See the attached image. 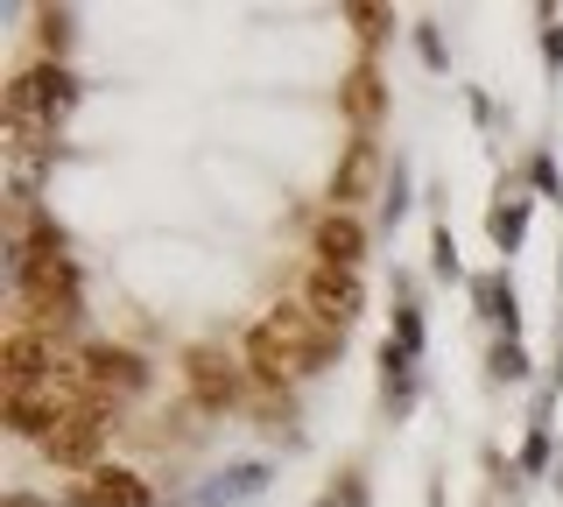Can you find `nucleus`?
Instances as JSON below:
<instances>
[{
	"label": "nucleus",
	"instance_id": "obj_1",
	"mask_svg": "<svg viewBox=\"0 0 563 507\" xmlns=\"http://www.w3.org/2000/svg\"><path fill=\"white\" fill-rule=\"evenodd\" d=\"M14 275L29 289V310L43 324H70L78 318V268L64 247H14Z\"/></svg>",
	"mask_w": 563,
	"mask_h": 507
},
{
	"label": "nucleus",
	"instance_id": "obj_2",
	"mask_svg": "<svg viewBox=\"0 0 563 507\" xmlns=\"http://www.w3.org/2000/svg\"><path fill=\"white\" fill-rule=\"evenodd\" d=\"M261 324L275 331L282 360H289V381H303V374H324V366L339 360V339H345V331L317 324V318H310V304H275Z\"/></svg>",
	"mask_w": 563,
	"mask_h": 507
},
{
	"label": "nucleus",
	"instance_id": "obj_3",
	"mask_svg": "<svg viewBox=\"0 0 563 507\" xmlns=\"http://www.w3.org/2000/svg\"><path fill=\"white\" fill-rule=\"evenodd\" d=\"M106 430H113V409H106V401H70L57 423H49V437H43L49 465H92V472H99Z\"/></svg>",
	"mask_w": 563,
	"mask_h": 507
},
{
	"label": "nucleus",
	"instance_id": "obj_4",
	"mask_svg": "<svg viewBox=\"0 0 563 507\" xmlns=\"http://www.w3.org/2000/svg\"><path fill=\"white\" fill-rule=\"evenodd\" d=\"M78 388H85V401H106V409H113L120 395H141V388H148V360L128 353V345H85Z\"/></svg>",
	"mask_w": 563,
	"mask_h": 507
},
{
	"label": "nucleus",
	"instance_id": "obj_5",
	"mask_svg": "<svg viewBox=\"0 0 563 507\" xmlns=\"http://www.w3.org/2000/svg\"><path fill=\"white\" fill-rule=\"evenodd\" d=\"M303 304H310V318H317V324L352 331V324H360V310H366V283H360V268H324V261H317L310 283H303Z\"/></svg>",
	"mask_w": 563,
	"mask_h": 507
},
{
	"label": "nucleus",
	"instance_id": "obj_6",
	"mask_svg": "<svg viewBox=\"0 0 563 507\" xmlns=\"http://www.w3.org/2000/svg\"><path fill=\"white\" fill-rule=\"evenodd\" d=\"M78 107V78L64 71V64H35V71H22L8 85V113L22 120V113H43V120H57Z\"/></svg>",
	"mask_w": 563,
	"mask_h": 507
},
{
	"label": "nucleus",
	"instance_id": "obj_7",
	"mask_svg": "<svg viewBox=\"0 0 563 507\" xmlns=\"http://www.w3.org/2000/svg\"><path fill=\"white\" fill-rule=\"evenodd\" d=\"M184 374H190V395H198L205 409H233L240 401V366H233V353H219V345H190Z\"/></svg>",
	"mask_w": 563,
	"mask_h": 507
},
{
	"label": "nucleus",
	"instance_id": "obj_8",
	"mask_svg": "<svg viewBox=\"0 0 563 507\" xmlns=\"http://www.w3.org/2000/svg\"><path fill=\"white\" fill-rule=\"evenodd\" d=\"M374 184H380V148L366 134H352L339 169H331V212H352L360 198H374Z\"/></svg>",
	"mask_w": 563,
	"mask_h": 507
},
{
	"label": "nucleus",
	"instance_id": "obj_9",
	"mask_svg": "<svg viewBox=\"0 0 563 507\" xmlns=\"http://www.w3.org/2000/svg\"><path fill=\"white\" fill-rule=\"evenodd\" d=\"M8 395H29V388H43L49 374H57V360H49V339L43 331H8Z\"/></svg>",
	"mask_w": 563,
	"mask_h": 507
},
{
	"label": "nucleus",
	"instance_id": "obj_10",
	"mask_svg": "<svg viewBox=\"0 0 563 507\" xmlns=\"http://www.w3.org/2000/svg\"><path fill=\"white\" fill-rule=\"evenodd\" d=\"M360 254H366L360 212H324L317 219V261H324V268H360Z\"/></svg>",
	"mask_w": 563,
	"mask_h": 507
},
{
	"label": "nucleus",
	"instance_id": "obj_11",
	"mask_svg": "<svg viewBox=\"0 0 563 507\" xmlns=\"http://www.w3.org/2000/svg\"><path fill=\"white\" fill-rule=\"evenodd\" d=\"M339 107L352 113V128H374V120L387 113V85H380V71L374 64H352V78H345V92H339Z\"/></svg>",
	"mask_w": 563,
	"mask_h": 507
},
{
	"label": "nucleus",
	"instance_id": "obj_12",
	"mask_svg": "<svg viewBox=\"0 0 563 507\" xmlns=\"http://www.w3.org/2000/svg\"><path fill=\"white\" fill-rule=\"evenodd\" d=\"M85 486H92V494H99L106 507H155L148 480H141L134 465H99V472H92V480H85Z\"/></svg>",
	"mask_w": 563,
	"mask_h": 507
},
{
	"label": "nucleus",
	"instance_id": "obj_13",
	"mask_svg": "<svg viewBox=\"0 0 563 507\" xmlns=\"http://www.w3.org/2000/svg\"><path fill=\"white\" fill-rule=\"evenodd\" d=\"M246 366H254L268 388H282V381H289V360H282V345H275V331H268V324L246 331Z\"/></svg>",
	"mask_w": 563,
	"mask_h": 507
},
{
	"label": "nucleus",
	"instance_id": "obj_14",
	"mask_svg": "<svg viewBox=\"0 0 563 507\" xmlns=\"http://www.w3.org/2000/svg\"><path fill=\"white\" fill-rule=\"evenodd\" d=\"M261 480H268V465H233V472H225V486H211V507H225V500H246V494H261Z\"/></svg>",
	"mask_w": 563,
	"mask_h": 507
},
{
	"label": "nucleus",
	"instance_id": "obj_15",
	"mask_svg": "<svg viewBox=\"0 0 563 507\" xmlns=\"http://www.w3.org/2000/svg\"><path fill=\"white\" fill-rule=\"evenodd\" d=\"M486 233L500 240L507 254H515V247H521V233H528V205L515 198V205H507V212H493V219H486Z\"/></svg>",
	"mask_w": 563,
	"mask_h": 507
},
{
	"label": "nucleus",
	"instance_id": "obj_16",
	"mask_svg": "<svg viewBox=\"0 0 563 507\" xmlns=\"http://www.w3.org/2000/svg\"><path fill=\"white\" fill-rule=\"evenodd\" d=\"M345 14L360 22V36H366V43H380L387 29H395V14H387V8H345Z\"/></svg>",
	"mask_w": 563,
	"mask_h": 507
},
{
	"label": "nucleus",
	"instance_id": "obj_17",
	"mask_svg": "<svg viewBox=\"0 0 563 507\" xmlns=\"http://www.w3.org/2000/svg\"><path fill=\"white\" fill-rule=\"evenodd\" d=\"M395 345H401V353H422V318H416V304H401V318H395Z\"/></svg>",
	"mask_w": 563,
	"mask_h": 507
},
{
	"label": "nucleus",
	"instance_id": "obj_18",
	"mask_svg": "<svg viewBox=\"0 0 563 507\" xmlns=\"http://www.w3.org/2000/svg\"><path fill=\"white\" fill-rule=\"evenodd\" d=\"M521 465H528V472H542V465H550V430H542V423L528 430V444H521Z\"/></svg>",
	"mask_w": 563,
	"mask_h": 507
},
{
	"label": "nucleus",
	"instance_id": "obj_19",
	"mask_svg": "<svg viewBox=\"0 0 563 507\" xmlns=\"http://www.w3.org/2000/svg\"><path fill=\"white\" fill-rule=\"evenodd\" d=\"M430 261H437V275H457V247H451L444 225H437V240H430Z\"/></svg>",
	"mask_w": 563,
	"mask_h": 507
},
{
	"label": "nucleus",
	"instance_id": "obj_20",
	"mask_svg": "<svg viewBox=\"0 0 563 507\" xmlns=\"http://www.w3.org/2000/svg\"><path fill=\"white\" fill-rule=\"evenodd\" d=\"M64 36H70V14H64V8H49V14H43V43H49V49H64Z\"/></svg>",
	"mask_w": 563,
	"mask_h": 507
},
{
	"label": "nucleus",
	"instance_id": "obj_21",
	"mask_svg": "<svg viewBox=\"0 0 563 507\" xmlns=\"http://www.w3.org/2000/svg\"><path fill=\"white\" fill-rule=\"evenodd\" d=\"M493 374H507V381H515V374H521V345H515V339H507V345H500V353H493Z\"/></svg>",
	"mask_w": 563,
	"mask_h": 507
},
{
	"label": "nucleus",
	"instance_id": "obj_22",
	"mask_svg": "<svg viewBox=\"0 0 563 507\" xmlns=\"http://www.w3.org/2000/svg\"><path fill=\"white\" fill-rule=\"evenodd\" d=\"M542 57H550V64H563V29H542Z\"/></svg>",
	"mask_w": 563,
	"mask_h": 507
},
{
	"label": "nucleus",
	"instance_id": "obj_23",
	"mask_svg": "<svg viewBox=\"0 0 563 507\" xmlns=\"http://www.w3.org/2000/svg\"><path fill=\"white\" fill-rule=\"evenodd\" d=\"M64 507H106V500H99V494H92V486H85V494H70V500H64Z\"/></svg>",
	"mask_w": 563,
	"mask_h": 507
},
{
	"label": "nucleus",
	"instance_id": "obj_24",
	"mask_svg": "<svg viewBox=\"0 0 563 507\" xmlns=\"http://www.w3.org/2000/svg\"><path fill=\"white\" fill-rule=\"evenodd\" d=\"M8 507H49L43 494H8Z\"/></svg>",
	"mask_w": 563,
	"mask_h": 507
},
{
	"label": "nucleus",
	"instance_id": "obj_25",
	"mask_svg": "<svg viewBox=\"0 0 563 507\" xmlns=\"http://www.w3.org/2000/svg\"><path fill=\"white\" fill-rule=\"evenodd\" d=\"M317 507H331V500H317Z\"/></svg>",
	"mask_w": 563,
	"mask_h": 507
}]
</instances>
